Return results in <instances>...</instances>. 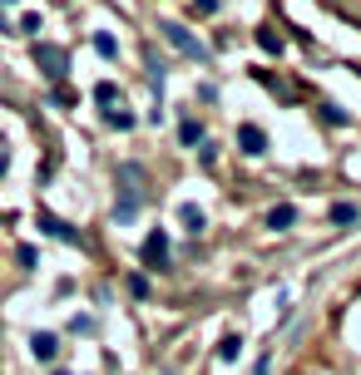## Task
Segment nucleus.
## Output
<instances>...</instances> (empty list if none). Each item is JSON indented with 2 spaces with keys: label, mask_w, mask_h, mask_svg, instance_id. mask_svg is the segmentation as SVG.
Listing matches in <instances>:
<instances>
[{
  "label": "nucleus",
  "mask_w": 361,
  "mask_h": 375,
  "mask_svg": "<svg viewBox=\"0 0 361 375\" xmlns=\"http://www.w3.org/2000/svg\"><path fill=\"white\" fill-rule=\"evenodd\" d=\"M144 168H139V163H119V202H114V217H119V222H129V217H134V212H139V202H144Z\"/></svg>",
  "instance_id": "nucleus-1"
},
{
  "label": "nucleus",
  "mask_w": 361,
  "mask_h": 375,
  "mask_svg": "<svg viewBox=\"0 0 361 375\" xmlns=\"http://www.w3.org/2000/svg\"><path fill=\"white\" fill-rule=\"evenodd\" d=\"M158 30H163V40H168V45L178 50V55H188V60L208 65V45H198V40H193V35H188L183 25H173V20H168V25H158Z\"/></svg>",
  "instance_id": "nucleus-2"
},
{
  "label": "nucleus",
  "mask_w": 361,
  "mask_h": 375,
  "mask_svg": "<svg viewBox=\"0 0 361 375\" xmlns=\"http://www.w3.org/2000/svg\"><path fill=\"white\" fill-rule=\"evenodd\" d=\"M35 60H40V70H45L50 80H65V65H70V55H65L60 45H35Z\"/></svg>",
  "instance_id": "nucleus-3"
},
{
  "label": "nucleus",
  "mask_w": 361,
  "mask_h": 375,
  "mask_svg": "<svg viewBox=\"0 0 361 375\" xmlns=\"http://www.w3.org/2000/svg\"><path fill=\"white\" fill-rule=\"evenodd\" d=\"M40 232H45V237H55V242H70V247L80 242V232H75L70 222H60L55 212H45V207H40Z\"/></svg>",
  "instance_id": "nucleus-4"
},
{
  "label": "nucleus",
  "mask_w": 361,
  "mask_h": 375,
  "mask_svg": "<svg viewBox=\"0 0 361 375\" xmlns=\"http://www.w3.org/2000/svg\"><path fill=\"white\" fill-rule=\"evenodd\" d=\"M144 262L158 272V267H168V232H149L144 237Z\"/></svg>",
  "instance_id": "nucleus-5"
},
{
  "label": "nucleus",
  "mask_w": 361,
  "mask_h": 375,
  "mask_svg": "<svg viewBox=\"0 0 361 375\" xmlns=\"http://www.w3.org/2000/svg\"><path fill=\"white\" fill-rule=\"evenodd\" d=\"M30 356L50 366V361L60 356V336H55V331H35V336H30Z\"/></svg>",
  "instance_id": "nucleus-6"
},
{
  "label": "nucleus",
  "mask_w": 361,
  "mask_h": 375,
  "mask_svg": "<svg viewBox=\"0 0 361 375\" xmlns=\"http://www.w3.org/2000/svg\"><path fill=\"white\" fill-rule=\"evenodd\" d=\"M238 148H242V153H252V158L267 153V134H262L257 124H242V129H238Z\"/></svg>",
  "instance_id": "nucleus-7"
},
{
  "label": "nucleus",
  "mask_w": 361,
  "mask_h": 375,
  "mask_svg": "<svg viewBox=\"0 0 361 375\" xmlns=\"http://www.w3.org/2000/svg\"><path fill=\"white\" fill-rule=\"evenodd\" d=\"M178 217H183V227H188V232H203V227H208V217L198 212V202H183V207H178Z\"/></svg>",
  "instance_id": "nucleus-8"
},
{
  "label": "nucleus",
  "mask_w": 361,
  "mask_h": 375,
  "mask_svg": "<svg viewBox=\"0 0 361 375\" xmlns=\"http://www.w3.org/2000/svg\"><path fill=\"white\" fill-rule=\"evenodd\" d=\"M292 222H297V207H292V202H282V207H272V212H267V227H277V232H282V227H292Z\"/></svg>",
  "instance_id": "nucleus-9"
},
{
  "label": "nucleus",
  "mask_w": 361,
  "mask_h": 375,
  "mask_svg": "<svg viewBox=\"0 0 361 375\" xmlns=\"http://www.w3.org/2000/svg\"><path fill=\"white\" fill-rule=\"evenodd\" d=\"M332 222H337V227H352V222H361V207L357 202H337V207H332Z\"/></svg>",
  "instance_id": "nucleus-10"
},
{
  "label": "nucleus",
  "mask_w": 361,
  "mask_h": 375,
  "mask_svg": "<svg viewBox=\"0 0 361 375\" xmlns=\"http://www.w3.org/2000/svg\"><path fill=\"white\" fill-rule=\"evenodd\" d=\"M238 351H242L238 336H223V341H218V361H238Z\"/></svg>",
  "instance_id": "nucleus-11"
},
{
  "label": "nucleus",
  "mask_w": 361,
  "mask_h": 375,
  "mask_svg": "<svg viewBox=\"0 0 361 375\" xmlns=\"http://www.w3.org/2000/svg\"><path fill=\"white\" fill-rule=\"evenodd\" d=\"M257 45H262L267 55H282V35H272V30H257Z\"/></svg>",
  "instance_id": "nucleus-12"
},
{
  "label": "nucleus",
  "mask_w": 361,
  "mask_h": 375,
  "mask_svg": "<svg viewBox=\"0 0 361 375\" xmlns=\"http://www.w3.org/2000/svg\"><path fill=\"white\" fill-rule=\"evenodd\" d=\"M95 50H99L104 60H114V55H119V45H114V35H95Z\"/></svg>",
  "instance_id": "nucleus-13"
},
{
  "label": "nucleus",
  "mask_w": 361,
  "mask_h": 375,
  "mask_svg": "<svg viewBox=\"0 0 361 375\" xmlns=\"http://www.w3.org/2000/svg\"><path fill=\"white\" fill-rule=\"evenodd\" d=\"M322 119H327V124H337V129H342V124H347V109H342V104H322Z\"/></svg>",
  "instance_id": "nucleus-14"
},
{
  "label": "nucleus",
  "mask_w": 361,
  "mask_h": 375,
  "mask_svg": "<svg viewBox=\"0 0 361 375\" xmlns=\"http://www.w3.org/2000/svg\"><path fill=\"white\" fill-rule=\"evenodd\" d=\"M178 134H183V143H203V129H198L193 119H183V129H178Z\"/></svg>",
  "instance_id": "nucleus-15"
},
{
  "label": "nucleus",
  "mask_w": 361,
  "mask_h": 375,
  "mask_svg": "<svg viewBox=\"0 0 361 375\" xmlns=\"http://www.w3.org/2000/svg\"><path fill=\"white\" fill-rule=\"evenodd\" d=\"M95 99H99V104H114V99H119V89L104 80V85H95Z\"/></svg>",
  "instance_id": "nucleus-16"
},
{
  "label": "nucleus",
  "mask_w": 361,
  "mask_h": 375,
  "mask_svg": "<svg viewBox=\"0 0 361 375\" xmlns=\"http://www.w3.org/2000/svg\"><path fill=\"white\" fill-rule=\"evenodd\" d=\"M109 129H134V114H104Z\"/></svg>",
  "instance_id": "nucleus-17"
},
{
  "label": "nucleus",
  "mask_w": 361,
  "mask_h": 375,
  "mask_svg": "<svg viewBox=\"0 0 361 375\" xmlns=\"http://www.w3.org/2000/svg\"><path fill=\"white\" fill-rule=\"evenodd\" d=\"M129 291H134V296H149V277L134 272V277H129Z\"/></svg>",
  "instance_id": "nucleus-18"
},
{
  "label": "nucleus",
  "mask_w": 361,
  "mask_h": 375,
  "mask_svg": "<svg viewBox=\"0 0 361 375\" xmlns=\"http://www.w3.org/2000/svg\"><path fill=\"white\" fill-rule=\"evenodd\" d=\"M193 10H198V15H213V10H218V0H193Z\"/></svg>",
  "instance_id": "nucleus-19"
},
{
  "label": "nucleus",
  "mask_w": 361,
  "mask_h": 375,
  "mask_svg": "<svg viewBox=\"0 0 361 375\" xmlns=\"http://www.w3.org/2000/svg\"><path fill=\"white\" fill-rule=\"evenodd\" d=\"M5 5H15V0H5Z\"/></svg>",
  "instance_id": "nucleus-20"
}]
</instances>
